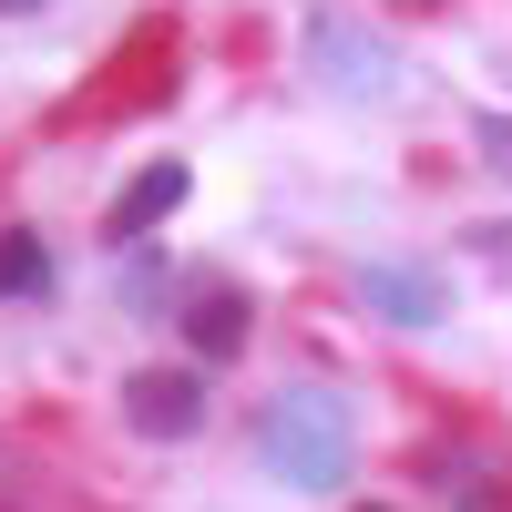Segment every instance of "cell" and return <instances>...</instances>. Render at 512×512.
<instances>
[{"label": "cell", "mask_w": 512, "mask_h": 512, "mask_svg": "<svg viewBox=\"0 0 512 512\" xmlns=\"http://www.w3.org/2000/svg\"><path fill=\"white\" fill-rule=\"evenodd\" d=\"M256 451H267V472L287 492H328L349 482V451H359V420L338 390H318V379H297V390H277L267 410H256Z\"/></svg>", "instance_id": "1"}, {"label": "cell", "mask_w": 512, "mask_h": 512, "mask_svg": "<svg viewBox=\"0 0 512 512\" xmlns=\"http://www.w3.org/2000/svg\"><path fill=\"white\" fill-rule=\"evenodd\" d=\"M123 420H134L144 441H185V431H205V369H144L134 390H123Z\"/></svg>", "instance_id": "2"}, {"label": "cell", "mask_w": 512, "mask_h": 512, "mask_svg": "<svg viewBox=\"0 0 512 512\" xmlns=\"http://www.w3.org/2000/svg\"><path fill=\"white\" fill-rule=\"evenodd\" d=\"M246 328H256V308H246V287H226V277H205V297H185V338H195V359H205V369H226V359L246 349Z\"/></svg>", "instance_id": "3"}, {"label": "cell", "mask_w": 512, "mask_h": 512, "mask_svg": "<svg viewBox=\"0 0 512 512\" xmlns=\"http://www.w3.org/2000/svg\"><path fill=\"white\" fill-rule=\"evenodd\" d=\"M175 205H185V164L164 154V164H144V175H134V185L113 195V216H103V236H113V246H123V236H154L164 216H175Z\"/></svg>", "instance_id": "4"}, {"label": "cell", "mask_w": 512, "mask_h": 512, "mask_svg": "<svg viewBox=\"0 0 512 512\" xmlns=\"http://www.w3.org/2000/svg\"><path fill=\"white\" fill-rule=\"evenodd\" d=\"M359 308L400 318V328H441V318H451V297L420 277V267H359Z\"/></svg>", "instance_id": "5"}, {"label": "cell", "mask_w": 512, "mask_h": 512, "mask_svg": "<svg viewBox=\"0 0 512 512\" xmlns=\"http://www.w3.org/2000/svg\"><path fill=\"white\" fill-rule=\"evenodd\" d=\"M52 287V246L31 226H0V297H41Z\"/></svg>", "instance_id": "6"}, {"label": "cell", "mask_w": 512, "mask_h": 512, "mask_svg": "<svg viewBox=\"0 0 512 512\" xmlns=\"http://www.w3.org/2000/svg\"><path fill=\"white\" fill-rule=\"evenodd\" d=\"M431 482H441L461 512H492V502H502V492H492V472H482L472 451H441V461H431Z\"/></svg>", "instance_id": "7"}, {"label": "cell", "mask_w": 512, "mask_h": 512, "mask_svg": "<svg viewBox=\"0 0 512 512\" xmlns=\"http://www.w3.org/2000/svg\"><path fill=\"white\" fill-rule=\"evenodd\" d=\"M482 144H492V164H512V123H482Z\"/></svg>", "instance_id": "8"}, {"label": "cell", "mask_w": 512, "mask_h": 512, "mask_svg": "<svg viewBox=\"0 0 512 512\" xmlns=\"http://www.w3.org/2000/svg\"><path fill=\"white\" fill-rule=\"evenodd\" d=\"M0 11H41V0H0Z\"/></svg>", "instance_id": "9"}]
</instances>
